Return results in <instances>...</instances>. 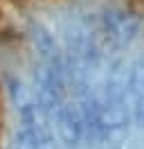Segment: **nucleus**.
I'll return each mask as SVG.
<instances>
[{
	"instance_id": "f257e3e1",
	"label": "nucleus",
	"mask_w": 144,
	"mask_h": 149,
	"mask_svg": "<svg viewBox=\"0 0 144 149\" xmlns=\"http://www.w3.org/2000/svg\"><path fill=\"white\" fill-rule=\"evenodd\" d=\"M16 149H20V147H16Z\"/></svg>"
}]
</instances>
